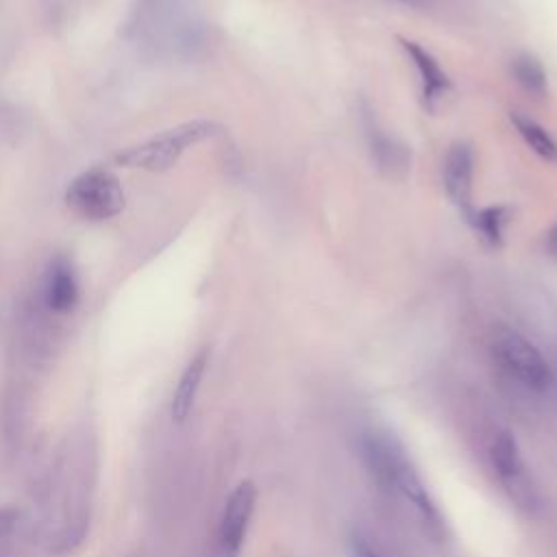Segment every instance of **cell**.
Wrapping results in <instances>:
<instances>
[{"label":"cell","instance_id":"cell-10","mask_svg":"<svg viewBox=\"0 0 557 557\" xmlns=\"http://www.w3.org/2000/svg\"><path fill=\"white\" fill-rule=\"evenodd\" d=\"M207 359H209V350H200L183 370L178 383H176V389H174V396H172V418L176 422H183L189 413H191V407L196 403V394H198V387L202 383V374L207 370Z\"/></svg>","mask_w":557,"mask_h":557},{"label":"cell","instance_id":"cell-14","mask_svg":"<svg viewBox=\"0 0 557 557\" xmlns=\"http://www.w3.org/2000/svg\"><path fill=\"white\" fill-rule=\"evenodd\" d=\"M346 548H348V557H381L379 550L357 531H352L348 535V542H346Z\"/></svg>","mask_w":557,"mask_h":557},{"label":"cell","instance_id":"cell-13","mask_svg":"<svg viewBox=\"0 0 557 557\" xmlns=\"http://www.w3.org/2000/svg\"><path fill=\"white\" fill-rule=\"evenodd\" d=\"M503 222H505L503 207H487V209L479 211L474 218L476 231L490 246H498L503 242Z\"/></svg>","mask_w":557,"mask_h":557},{"label":"cell","instance_id":"cell-5","mask_svg":"<svg viewBox=\"0 0 557 557\" xmlns=\"http://www.w3.org/2000/svg\"><path fill=\"white\" fill-rule=\"evenodd\" d=\"M255 505H257V485L250 479L239 481L228 494L222 509V518H220L218 546L222 557L239 555L250 527V518L255 513Z\"/></svg>","mask_w":557,"mask_h":557},{"label":"cell","instance_id":"cell-12","mask_svg":"<svg viewBox=\"0 0 557 557\" xmlns=\"http://www.w3.org/2000/svg\"><path fill=\"white\" fill-rule=\"evenodd\" d=\"M513 78L533 98H544L548 91V78L542 63L531 54H518L511 63Z\"/></svg>","mask_w":557,"mask_h":557},{"label":"cell","instance_id":"cell-15","mask_svg":"<svg viewBox=\"0 0 557 557\" xmlns=\"http://www.w3.org/2000/svg\"><path fill=\"white\" fill-rule=\"evenodd\" d=\"M548 246H550V250L557 255V224L550 228V233H548Z\"/></svg>","mask_w":557,"mask_h":557},{"label":"cell","instance_id":"cell-8","mask_svg":"<svg viewBox=\"0 0 557 557\" xmlns=\"http://www.w3.org/2000/svg\"><path fill=\"white\" fill-rule=\"evenodd\" d=\"M46 305L52 311H70L76 305L78 298V283L74 276V270L67 259L59 257L50 263V270L46 274V287H44Z\"/></svg>","mask_w":557,"mask_h":557},{"label":"cell","instance_id":"cell-2","mask_svg":"<svg viewBox=\"0 0 557 557\" xmlns=\"http://www.w3.org/2000/svg\"><path fill=\"white\" fill-rule=\"evenodd\" d=\"M218 124L209 122V120H191V122H183L174 128H168L159 135H152L146 141L133 144L124 150H120L113 159L117 165L128 168V170H144V172H165L172 165H176V161L181 159V154L205 141L207 137L218 133Z\"/></svg>","mask_w":557,"mask_h":557},{"label":"cell","instance_id":"cell-1","mask_svg":"<svg viewBox=\"0 0 557 557\" xmlns=\"http://www.w3.org/2000/svg\"><path fill=\"white\" fill-rule=\"evenodd\" d=\"M361 455L381 485L400 494L429 524H442V516L422 476L398 440H394L389 433L370 431L361 437Z\"/></svg>","mask_w":557,"mask_h":557},{"label":"cell","instance_id":"cell-7","mask_svg":"<svg viewBox=\"0 0 557 557\" xmlns=\"http://www.w3.org/2000/svg\"><path fill=\"white\" fill-rule=\"evenodd\" d=\"M472 174H474V154L472 148L463 141L453 144L446 152L442 178L446 196L461 209H468L472 194Z\"/></svg>","mask_w":557,"mask_h":557},{"label":"cell","instance_id":"cell-4","mask_svg":"<svg viewBox=\"0 0 557 557\" xmlns=\"http://www.w3.org/2000/svg\"><path fill=\"white\" fill-rule=\"evenodd\" d=\"M65 205L85 220H109L124 209V189L113 172L94 168L70 183Z\"/></svg>","mask_w":557,"mask_h":557},{"label":"cell","instance_id":"cell-6","mask_svg":"<svg viewBox=\"0 0 557 557\" xmlns=\"http://www.w3.org/2000/svg\"><path fill=\"white\" fill-rule=\"evenodd\" d=\"M490 461L494 472L498 474L505 490L520 505H533V487L529 481V472L524 459L520 455L518 442L509 431L494 433L490 442Z\"/></svg>","mask_w":557,"mask_h":557},{"label":"cell","instance_id":"cell-9","mask_svg":"<svg viewBox=\"0 0 557 557\" xmlns=\"http://www.w3.org/2000/svg\"><path fill=\"white\" fill-rule=\"evenodd\" d=\"M400 46L405 48V52L409 54V59L413 61V65L418 70V76H420V83H422L424 102L429 107H433V102L448 89V78H446L444 70L437 65L433 54L429 50H424L420 44L400 37Z\"/></svg>","mask_w":557,"mask_h":557},{"label":"cell","instance_id":"cell-3","mask_svg":"<svg viewBox=\"0 0 557 557\" xmlns=\"http://www.w3.org/2000/svg\"><path fill=\"white\" fill-rule=\"evenodd\" d=\"M490 352L500 372L520 387L537 394L553 387V370L546 357L516 329L496 326L490 337Z\"/></svg>","mask_w":557,"mask_h":557},{"label":"cell","instance_id":"cell-11","mask_svg":"<svg viewBox=\"0 0 557 557\" xmlns=\"http://www.w3.org/2000/svg\"><path fill=\"white\" fill-rule=\"evenodd\" d=\"M511 124L516 126L518 135L524 139V144L544 161L548 163H557V141L553 139V135L533 117L513 111L511 113Z\"/></svg>","mask_w":557,"mask_h":557}]
</instances>
